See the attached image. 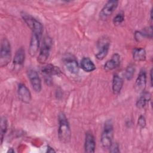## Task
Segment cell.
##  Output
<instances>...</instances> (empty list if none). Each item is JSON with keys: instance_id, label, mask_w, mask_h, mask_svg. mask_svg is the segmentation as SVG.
<instances>
[{"instance_id": "obj_22", "label": "cell", "mask_w": 153, "mask_h": 153, "mask_svg": "<svg viewBox=\"0 0 153 153\" xmlns=\"http://www.w3.org/2000/svg\"><path fill=\"white\" fill-rule=\"evenodd\" d=\"M134 67L132 65H130L126 68L124 75L127 80H131L133 78V75L134 74Z\"/></svg>"}, {"instance_id": "obj_11", "label": "cell", "mask_w": 153, "mask_h": 153, "mask_svg": "<svg viewBox=\"0 0 153 153\" xmlns=\"http://www.w3.org/2000/svg\"><path fill=\"white\" fill-rule=\"evenodd\" d=\"M146 84V74L145 69H142L140 71L136 79L134 87L136 91L142 92L145 90Z\"/></svg>"}, {"instance_id": "obj_12", "label": "cell", "mask_w": 153, "mask_h": 153, "mask_svg": "<svg viewBox=\"0 0 153 153\" xmlns=\"http://www.w3.org/2000/svg\"><path fill=\"white\" fill-rule=\"evenodd\" d=\"M17 93L19 99L25 103H29L31 100V94L27 87L23 84L18 85Z\"/></svg>"}, {"instance_id": "obj_23", "label": "cell", "mask_w": 153, "mask_h": 153, "mask_svg": "<svg viewBox=\"0 0 153 153\" xmlns=\"http://www.w3.org/2000/svg\"><path fill=\"white\" fill-rule=\"evenodd\" d=\"M124 20V15L123 13H120L117 14L113 19L114 24L115 25H121Z\"/></svg>"}, {"instance_id": "obj_24", "label": "cell", "mask_w": 153, "mask_h": 153, "mask_svg": "<svg viewBox=\"0 0 153 153\" xmlns=\"http://www.w3.org/2000/svg\"><path fill=\"white\" fill-rule=\"evenodd\" d=\"M143 37H147L149 38H152V27L151 26L150 27L145 28L143 30L140 31Z\"/></svg>"}, {"instance_id": "obj_10", "label": "cell", "mask_w": 153, "mask_h": 153, "mask_svg": "<svg viewBox=\"0 0 153 153\" xmlns=\"http://www.w3.org/2000/svg\"><path fill=\"white\" fill-rule=\"evenodd\" d=\"M41 38V36L35 33H32L28 50L29 53L32 57L35 56L38 53L40 45Z\"/></svg>"}, {"instance_id": "obj_6", "label": "cell", "mask_w": 153, "mask_h": 153, "mask_svg": "<svg viewBox=\"0 0 153 153\" xmlns=\"http://www.w3.org/2000/svg\"><path fill=\"white\" fill-rule=\"evenodd\" d=\"M118 5V1L117 0L108 1L103 6L99 13V17L101 20L107 19L116 10Z\"/></svg>"}, {"instance_id": "obj_17", "label": "cell", "mask_w": 153, "mask_h": 153, "mask_svg": "<svg viewBox=\"0 0 153 153\" xmlns=\"http://www.w3.org/2000/svg\"><path fill=\"white\" fill-rule=\"evenodd\" d=\"M41 72L47 76H51L52 75H59L61 74L60 69L52 64H48L43 66L41 69Z\"/></svg>"}, {"instance_id": "obj_2", "label": "cell", "mask_w": 153, "mask_h": 153, "mask_svg": "<svg viewBox=\"0 0 153 153\" xmlns=\"http://www.w3.org/2000/svg\"><path fill=\"white\" fill-rule=\"evenodd\" d=\"M114 127L112 120H107L104 124L103 130L101 135V145L104 149H108L112 144Z\"/></svg>"}, {"instance_id": "obj_28", "label": "cell", "mask_w": 153, "mask_h": 153, "mask_svg": "<svg viewBox=\"0 0 153 153\" xmlns=\"http://www.w3.org/2000/svg\"><path fill=\"white\" fill-rule=\"evenodd\" d=\"M47 152H54L55 151L51 147L48 146H47Z\"/></svg>"}, {"instance_id": "obj_7", "label": "cell", "mask_w": 153, "mask_h": 153, "mask_svg": "<svg viewBox=\"0 0 153 153\" xmlns=\"http://www.w3.org/2000/svg\"><path fill=\"white\" fill-rule=\"evenodd\" d=\"M27 75L33 90L36 93L40 92L42 89L41 80L38 72L34 69H30L27 71Z\"/></svg>"}, {"instance_id": "obj_20", "label": "cell", "mask_w": 153, "mask_h": 153, "mask_svg": "<svg viewBox=\"0 0 153 153\" xmlns=\"http://www.w3.org/2000/svg\"><path fill=\"white\" fill-rule=\"evenodd\" d=\"M146 51L143 48H135L133 51V59L136 62H143L146 59Z\"/></svg>"}, {"instance_id": "obj_8", "label": "cell", "mask_w": 153, "mask_h": 153, "mask_svg": "<svg viewBox=\"0 0 153 153\" xmlns=\"http://www.w3.org/2000/svg\"><path fill=\"white\" fill-rule=\"evenodd\" d=\"M110 46L109 41L106 39H101L97 44L99 48L98 53L96 54V57L99 60H103L108 54Z\"/></svg>"}, {"instance_id": "obj_30", "label": "cell", "mask_w": 153, "mask_h": 153, "mask_svg": "<svg viewBox=\"0 0 153 153\" xmlns=\"http://www.w3.org/2000/svg\"><path fill=\"white\" fill-rule=\"evenodd\" d=\"M14 152V150L13 148H10V149L8 151V152Z\"/></svg>"}, {"instance_id": "obj_1", "label": "cell", "mask_w": 153, "mask_h": 153, "mask_svg": "<svg viewBox=\"0 0 153 153\" xmlns=\"http://www.w3.org/2000/svg\"><path fill=\"white\" fill-rule=\"evenodd\" d=\"M59 128L58 137L60 142L63 143H68L71 138V131L69 123L65 115L61 112L58 117Z\"/></svg>"}, {"instance_id": "obj_25", "label": "cell", "mask_w": 153, "mask_h": 153, "mask_svg": "<svg viewBox=\"0 0 153 153\" xmlns=\"http://www.w3.org/2000/svg\"><path fill=\"white\" fill-rule=\"evenodd\" d=\"M138 125L141 128H144L146 126V120L144 116L140 115L138 118Z\"/></svg>"}, {"instance_id": "obj_16", "label": "cell", "mask_w": 153, "mask_h": 153, "mask_svg": "<svg viewBox=\"0 0 153 153\" xmlns=\"http://www.w3.org/2000/svg\"><path fill=\"white\" fill-rule=\"evenodd\" d=\"M124 81L123 78L117 74H115L112 78V88L113 93L115 95H118L120 93L123 88Z\"/></svg>"}, {"instance_id": "obj_3", "label": "cell", "mask_w": 153, "mask_h": 153, "mask_svg": "<svg viewBox=\"0 0 153 153\" xmlns=\"http://www.w3.org/2000/svg\"><path fill=\"white\" fill-rule=\"evenodd\" d=\"M11 49L10 41L7 38H3L1 44L0 50V66H7L11 60Z\"/></svg>"}, {"instance_id": "obj_15", "label": "cell", "mask_w": 153, "mask_h": 153, "mask_svg": "<svg viewBox=\"0 0 153 153\" xmlns=\"http://www.w3.org/2000/svg\"><path fill=\"white\" fill-rule=\"evenodd\" d=\"M120 62H121L120 56L118 53H115L112 56L111 59L108 60L104 64L103 68L106 71H112L118 68L120 65Z\"/></svg>"}, {"instance_id": "obj_27", "label": "cell", "mask_w": 153, "mask_h": 153, "mask_svg": "<svg viewBox=\"0 0 153 153\" xmlns=\"http://www.w3.org/2000/svg\"><path fill=\"white\" fill-rule=\"evenodd\" d=\"M134 38L136 39V41H140L141 39H142L144 37L142 35V33L140 31H136L134 33Z\"/></svg>"}, {"instance_id": "obj_14", "label": "cell", "mask_w": 153, "mask_h": 153, "mask_svg": "<svg viewBox=\"0 0 153 153\" xmlns=\"http://www.w3.org/2000/svg\"><path fill=\"white\" fill-rule=\"evenodd\" d=\"M64 63L66 69L70 73L76 74L78 72L79 65L75 57H72L71 56L65 57L64 59Z\"/></svg>"}, {"instance_id": "obj_9", "label": "cell", "mask_w": 153, "mask_h": 153, "mask_svg": "<svg viewBox=\"0 0 153 153\" xmlns=\"http://www.w3.org/2000/svg\"><path fill=\"white\" fill-rule=\"evenodd\" d=\"M25 60V50L20 47L16 52L14 59V71L18 72L22 68Z\"/></svg>"}, {"instance_id": "obj_5", "label": "cell", "mask_w": 153, "mask_h": 153, "mask_svg": "<svg viewBox=\"0 0 153 153\" xmlns=\"http://www.w3.org/2000/svg\"><path fill=\"white\" fill-rule=\"evenodd\" d=\"M21 15L23 20L25 22L28 27L31 29L32 33H35L40 36H42L43 32L42 25L35 18L27 14H26L25 13H22Z\"/></svg>"}, {"instance_id": "obj_19", "label": "cell", "mask_w": 153, "mask_h": 153, "mask_svg": "<svg viewBox=\"0 0 153 153\" xmlns=\"http://www.w3.org/2000/svg\"><path fill=\"white\" fill-rule=\"evenodd\" d=\"M81 68L85 72H90L96 69V66L89 57H83L81 61Z\"/></svg>"}, {"instance_id": "obj_29", "label": "cell", "mask_w": 153, "mask_h": 153, "mask_svg": "<svg viewBox=\"0 0 153 153\" xmlns=\"http://www.w3.org/2000/svg\"><path fill=\"white\" fill-rule=\"evenodd\" d=\"M152 69H151V71H150V77H151V85H152Z\"/></svg>"}, {"instance_id": "obj_21", "label": "cell", "mask_w": 153, "mask_h": 153, "mask_svg": "<svg viewBox=\"0 0 153 153\" xmlns=\"http://www.w3.org/2000/svg\"><path fill=\"white\" fill-rule=\"evenodd\" d=\"M7 127H8V123H7V120L5 117H2L1 118L0 121V128H1V143H2L3 139L4 137V136L7 131Z\"/></svg>"}, {"instance_id": "obj_26", "label": "cell", "mask_w": 153, "mask_h": 153, "mask_svg": "<svg viewBox=\"0 0 153 153\" xmlns=\"http://www.w3.org/2000/svg\"><path fill=\"white\" fill-rule=\"evenodd\" d=\"M109 151L111 152H119L120 149H119V146L118 143H115L114 144H112L109 148Z\"/></svg>"}, {"instance_id": "obj_4", "label": "cell", "mask_w": 153, "mask_h": 153, "mask_svg": "<svg viewBox=\"0 0 153 153\" xmlns=\"http://www.w3.org/2000/svg\"><path fill=\"white\" fill-rule=\"evenodd\" d=\"M52 39L48 36H45L42 41L40 51L38 57V61L40 63H44L48 60L52 47Z\"/></svg>"}, {"instance_id": "obj_18", "label": "cell", "mask_w": 153, "mask_h": 153, "mask_svg": "<svg viewBox=\"0 0 153 153\" xmlns=\"http://www.w3.org/2000/svg\"><path fill=\"white\" fill-rule=\"evenodd\" d=\"M151 94L144 90L140 93V95L136 102V106L139 109H142L151 100Z\"/></svg>"}, {"instance_id": "obj_13", "label": "cell", "mask_w": 153, "mask_h": 153, "mask_svg": "<svg viewBox=\"0 0 153 153\" xmlns=\"http://www.w3.org/2000/svg\"><path fill=\"white\" fill-rule=\"evenodd\" d=\"M85 151L88 153H93L95 151L96 142L93 134L90 132H87L85 136L84 143Z\"/></svg>"}]
</instances>
